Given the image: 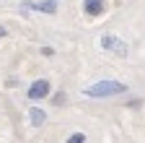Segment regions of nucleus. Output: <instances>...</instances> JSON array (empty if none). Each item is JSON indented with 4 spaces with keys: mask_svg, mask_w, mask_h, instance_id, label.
<instances>
[{
    "mask_svg": "<svg viewBox=\"0 0 145 143\" xmlns=\"http://www.w3.org/2000/svg\"><path fill=\"white\" fill-rule=\"evenodd\" d=\"M83 11L88 16H99L104 11V0H86V3H83Z\"/></svg>",
    "mask_w": 145,
    "mask_h": 143,
    "instance_id": "5",
    "label": "nucleus"
},
{
    "mask_svg": "<svg viewBox=\"0 0 145 143\" xmlns=\"http://www.w3.org/2000/svg\"><path fill=\"white\" fill-rule=\"evenodd\" d=\"M29 8L42 11V13H47V16H54V13H57V0H44V3H24V5H21V11H29Z\"/></svg>",
    "mask_w": 145,
    "mask_h": 143,
    "instance_id": "4",
    "label": "nucleus"
},
{
    "mask_svg": "<svg viewBox=\"0 0 145 143\" xmlns=\"http://www.w3.org/2000/svg\"><path fill=\"white\" fill-rule=\"evenodd\" d=\"M29 96H31V99H47V96H49V81H44V78L34 81V83L29 86Z\"/></svg>",
    "mask_w": 145,
    "mask_h": 143,
    "instance_id": "3",
    "label": "nucleus"
},
{
    "mask_svg": "<svg viewBox=\"0 0 145 143\" xmlns=\"http://www.w3.org/2000/svg\"><path fill=\"white\" fill-rule=\"evenodd\" d=\"M5 34H8V31H5L3 26H0V39H3V37H5Z\"/></svg>",
    "mask_w": 145,
    "mask_h": 143,
    "instance_id": "9",
    "label": "nucleus"
},
{
    "mask_svg": "<svg viewBox=\"0 0 145 143\" xmlns=\"http://www.w3.org/2000/svg\"><path fill=\"white\" fill-rule=\"evenodd\" d=\"M29 120H31V125H36V128H39V125L47 120V115H44L42 109H31V112H29Z\"/></svg>",
    "mask_w": 145,
    "mask_h": 143,
    "instance_id": "6",
    "label": "nucleus"
},
{
    "mask_svg": "<svg viewBox=\"0 0 145 143\" xmlns=\"http://www.w3.org/2000/svg\"><path fill=\"white\" fill-rule=\"evenodd\" d=\"M42 55H44V57H52V55H54V49H52V47H44V49H42Z\"/></svg>",
    "mask_w": 145,
    "mask_h": 143,
    "instance_id": "8",
    "label": "nucleus"
},
{
    "mask_svg": "<svg viewBox=\"0 0 145 143\" xmlns=\"http://www.w3.org/2000/svg\"><path fill=\"white\" fill-rule=\"evenodd\" d=\"M67 143H86V135H83V133H72V135L67 138Z\"/></svg>",
    "mask_w": 145,
    "mask_h": 143,
    "instance_id": "7",
    "label": "nucleus"
},
{
    "mask_svg": "<svg viewBox=\"0 0 145 143\" xmlns=\"http://www.w3.org/2000/svg\"><path fill=\"white\" fill-rule=\"evenodd\" d=\"M124 91H127V86L122 81H99V83L86 88V96H91V99H106V96H117V94H124Z\"/></svg>",
    "mask_w": 145,
    "mask_h": 143,
    "instance_id": "1",
    "label": "nucleus"
},
{
    "mask_svg": "<svg viewBox=\"0 0 145 143\" xmlns=\"http://www.w3.org/2000/svg\"><path fill=\"white\" fill-rule=\"evenodd\" d=\"M101 47H104L106 52H114L117 57H127V52H130V49H127V44H124L119 37H114V34H104V37H101Z\"/></svg>",
    "mask_w": 145,
    "mask_h": 143,
    "instance_id": "2",
    "label": "nucleus"
}]
</instances>
